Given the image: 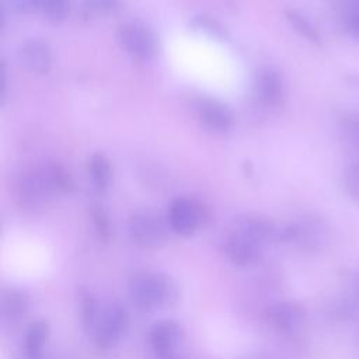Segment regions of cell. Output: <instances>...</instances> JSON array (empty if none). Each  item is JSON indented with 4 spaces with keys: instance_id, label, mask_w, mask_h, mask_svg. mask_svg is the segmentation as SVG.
Returning a JSON list of instances; mask_svg holds the SVG:
<instances>
[{
    "instance_id": "6da1fadb",
    "label": "cell",
    "mask_w": 359,
    "mask_h": 359,
    "mask_svg": "<svg viewBox=\"0 0 359 359\" xmlns=\"http://www.w3.org/2000/svg\"><path fill=\"white\" fill-rule=\"evenodd\" d=\"M74 188L70 174L56 163L34 167L22 174L18 182V198L28 210H39L59 194H69Z\"/></svg>"
},
{
    "instance_id": "7a4b0ae2",
    "label": "cell",
    "mask_w": 359,
    "mask_h": 359,
    "mask_svg": "<svg viewBox=\"0 0 359 359\" xmlns=\"http://www.w3.org/2000/svg\"><path fill=\"white\" fill-rule=\"evenodd\" d=\"M128 296L139 311H156L175 307L182 290L177 279L164 272L139 271L128 280Z\"/></svg>"
},
{
    "instance_id": "3957f363",
    "label": "cell",
    "mask_w": 359,
    "mask_h": 359,
    "mask_svg": "<svg viewBox=\"0 0 359 359\" xmlns=\"http://www.w3.org/2000/svg\"><path fill=\"white\" fill-rule=\"evenodd\" d=\"M129 325L130 317L126 307L121 302L112 300L102 304L100 318L90 337L97 348L109 351L122 342L129 331Z\"/></svg>"
},
{
    "instance_id": "277c9868",
    "label": "cell",
    "mask_w": 359,
    "mask_h": 359,
    "mask_svg": "<svg viewBox=\"0 0 359 359\" xmlns=\"http://www.w3.org/2000/svg\"><path fill=\"white\" fill-rule=\"evenodd\" d=\"M328 238V229L323 219L313 215L297 217L285 223V241L306 252L321 250Z\"/></svg>"
},
{
    "instance_id": "5b68a950",
    "label": "cell",
    "mask_w": 359,
    "mask_h": 359,
    "mask_svg": "<svg viewBox=\"0 0 359 359\" xmlns=\"http://www.w3.org/2000/svg\"><path fill=\"white\" fill-rule=\"evenodd\" d=\"M168 224L150 210L133 212L128 220V233L142 248H160L167 241Z\"/></svg>"
},
{
    "instance_id": "8992f818",
    "label": "cell",
    "mask_w": 359,
    "mask_h": 359,
    "mask_svg": "<svg viewBox=\"0 0 359 359\" xmlns=\"http://www.w3.org/2000/svg\"><path fill=\"white\" fill-rule=\"evenodd\" d=\"M118 41L125 52L140 60L154 57L158 50L156 34L146 24L139 21H130L121 25Z\"/></svg>"
},
{
    "instance_id": "52a82bcc",
    "label": "cell",
    "mask_w": 359,
    "mask_h": 359,
    "mask_svg": "<svg viewBox=\"0 0 359 359\" xmlns=\"http://www.w3.org/2000/svg\"><path fill=\"white\" fill-rule=\"evenodd\" d=\"M266 324L279 334L292 335L306 323L307 311L303 304L294 300H280L265 309Z\"/></svg>"
},
{
    "instance_id": "ba28073f",
    "label": "cell",
    "mask_w": 359,
    "mask_h": 359,
    "mask_svg": "<svg viewBox=\"0 0 359 359\" xmlns=\"http://www.w3.org/2000/svg\"><path fill=\"white\" fill-rule=\"evenodd\" d=\"M165 222L168 227L178 236H192L203 222L202 206L191 198H177L171 202Z\"/></svg>"
},
{
    "instance_id": "9c48e42d",
    "label": "cell",
    "mask_w": 359,
    "mask_h": 359,
    "mask_svg": "<svg viewBox=\"0 0 359 359\" xmlns=\"http://www.w3.org/2000/svg\"><path fill=\"white\" fill-rule=\"evenodd\" d=\"M234 230L259 244H283L285 223H276L258 215H240L234 217Z\"/></svg>"
},
{
    "instance_id": "30bf717a",
    "label": "cell",
    "mask_w": 359,
    "mask_h": 359,
    "mask_svg": "<svg viewBox=\"0 0 359 359\" xmlns=\"http://www.w3.org/2000/svg\"><path fill=\"white\" fill-rule=\"evenodd\" d=\"M222 250L231 264L237 266H251L262 258L264 245L233 229L223 237Z\"/></svg>"
},
{
    "instance_id": "8fae6325",
    "label": "cell",
    "mask_w": 359,
    "mask_h": 359,
    "mask_svg": "<svg viewBox=\"0 0 359 359\" xmlns=\"http://www.w3.org/2000/svg\"><path fill=\"white\" fill-rule=\"evenodd\" d=\"M185 332L182 325L171 318L156 321L149 331V344L154 356L178 353Z\"/></svg>"
},
{
    "instance_id": "7c38bea8",
    "label": "cell",
    "mask_w": 359,
    "mask_h": 359,
    "mask_svg": "<svg viewBox=\"0 0 359 359\" xmlns=\"http://www.w3.org/2000/svg\"><path fill=\"white\" fill-rule=\"evenodd\" d=\"M254 94L259 104L266 108H278L286 98V88L282 74L273 67H262L254 80Z\"/></svg>"
},
{
    "instance_id": "4fadbf2b",
    "label": "cell",
    "mask_w": 359,
    "mask_h": 359,
    "mask_svg": "<svg viewBox=\"0 0 359 359\" xmlns=\"http://www.w3.org/2000/svg\"><path fill=\"white\" fill-rule=\"evenodd\" d=\"M195 108L201 122L213 132H226L233 126L234 115L231 109L215 98H201Z\"/></svg>"
},
{
    "instance_id": "5bb4252c",
    "label": "cell",
    "mask_w": 359,
    "mask_h": 359,
    "mask_svg": "<svg viewBox=\"0 0 359 359\" xmlns=\"http://www.w3.org/2000/svg\"><path fill=\"white\" fill-rule=\"evenodd\" d=\"M20 60L29 72L46 74L53 66V53L45 41L32 38L21 45Z\"/></svg>"
},
{
    "instance_id": "9a60e30c",
    "label": "cell",
    "mask_w": 359,
    "mask_h": 359,
    "mask_svg": "<svg viewBox=\"0 0 359 359\" xmlns=\"http://www.w3.org/2000/svg\"><path fill=\"white\" fill-rule=\"evenodd\" d=\"M29 307H31V297L27 290L20 287H11L6 290L1 296V304H0L1 323L6 327L18 325L28 314Z\"/></svg>"
},
{
    "instance_id": "2e32d148",
    "label": "cell",
    "mask_w": 359,
    "mask_h": 359,
    "mask_svg": "<svg viewBox=\"0 0 359 359\" xmlns=\"http://www.w3.org/2000/svg\"><path fill=\"white\" fill-rule=\"evenodd\" d=\"M50 335L49 323L43 318L31 323L22 335L21 349L24 359H42Z\"/></svg>"
},
{
    "instance_id": "e0dca14e",
    "label": "cell",
    "mask_w": 359,
    "mask_h": 359,
    "mask_svg": "<svg viewBox=\"0 0 359 359\" xmlns=\"http://www.w3.org/2000/svg\"><path fill=\"white\" fill-rule=\"evenodd\" d=\"M77 303H79V316L80 323L84 331L90 335L100 318L102 304L94 292L87 286L77 287Z\"/></svg>"
},
{
    "instance_id": "ac0fdd59",
    "label": "cell",
    "mask_w": 359,
    "mask_h": 359,
    "mask_svg": "<svg viewBox=\"0 0 359 359\" xmlns=\"http://www.w3.org/2000/svg\"><path fill=\"white\" fill-rule=\"evenodd\" d=\"M87 170L97 192H107L112 181V167L108 157L102 153H93L88 157Z\"/></svg>"
},
{
    "instance_id": "d6986e66",
    "label": "cell",
    "mask_w": 359,
    "mask_h": 359,
    "mask_svg": "<svg viewBox=\"0 0 359 359\" xmlns=\"http://www.w3.org/2000/svg\"><path fill=\"white\" fill-rule=\"evenodd\" d=\"M285 18L287 20V22L293 27V29L302 35L303 38H306L307 41H310L314 45H321V35L317 31V28L313 25V22L300 11L293 10V8H285Z\"/></svg>"
},
{
    "instance_id": "ffe728a7",
    "label": "cell",
    "mask_w": 359,
    "mask_h": 359,
    "mask_svg": "<svg viewBox=\"0 0 359 359\" xmlns=\"http://www.w3.org/2000/svg\"><path fill=\"white\" fill-rule=\"evenodd\" d=\"M90 217H91V223H93L97 238L101 243L107 244L112 237V227H111L108 212L104 209L102 205L93 203L90 208Z\"/></svg>"
},
{
    "instance_id": "44dd1931",
    "label": "cell",
    "mask_w": 359,
    "mask_h": 359,
    "mask_svg": "<svg viewBox=\"0 0 359 359\" xmlns=\"http://www.w3.org/2000/svg\"><path fill=\"white\" fill-rule=\"evenodd\" d=\"M189 25L192 27V29L203 32V34H206V35H209L215 39H220V41L227 39V32H226L224 27L219 21H216V20L208 17V15L194 17L191 20Z\"/></svg>"
},
{
    "instance_id": "7402d4cb",
    "label": "cell",
    "mask_w": 359,
    "mask_h": 359,
    "mask_svg": "<svg viewBox=\"0 0 359 359\" xmlns=\"http://www.w3.org/2000/svg\"><path fill=\"white\" fill-rule=\"evenodd\" d=\"M41 10L50 22H60L69 11V0H42Z\"/></svg>"
},
{
    "instance_id": "603a6c76",
    "label": "cell",
    "mask_w": 359,
    "mask_h": 359,
    "mask_svg": "<svg viewBox=\"0 0 359 359\" xmlns=\"http://www.w3.org/2000/svg\"><path fill=\"white\" fill-rule=\"evenodd\" d=\"M342 181L349 198L359 202V160L352 161L345 167Z\"/></svg>"
},
{
    "instance_id": "cb8c5ba5",
    "label": "cell",
    "mask_w": 359,
    "mask_h": 359,
    "mask_svg": "<svg viewBox=\"0 0 359 359\" xmlns=\"http://www.w3.org/2000/svg\"><path fill=\"white\" fill-rule=\"evenodd\" d=\"M119 0H84L81 11L83 15L90 17H98L111 13L116 6Z\"/></svg>"
},
{
    "instance_id": "d4e9b609",
    "label": "cell",
    "mask_w": 359,
    "mask_h": 359,
    "mask_svg": "<svg viewBox=\"0 0 359 359\" xmlns=\"http://www.w3.org/2000/svg\"><path fill=\"white\" fill-rule=\"evenodd\" d=\"M344 24L346 31L359 42V8L348 6L344 13Z\"/></svg>"
},
{
    "instance_id": "484cf974",
    "label": "cell",
    "mask_w": 359,
    "mask_h": 359,
    "mask_svg": "<svg viewBox=\"0 0 359 359\" xmlns=\"http://www.w3.org/2000/svg\"><path fill=\"white\" fill-rule=\"evenodd\" d=\"M10 8L18 14H31L41 8L42 0H7Z\"/></svg>"
},
{
    "instance_id": "4316f807",
    "label": "cell",
    "mask_w": 359,
    "mask_h": 359,
    "mask_svg": "<svg viewBox=\"0 0 359 359\" xmlns=\"http://www.w3.org/2000/svg\"><path fill=\"white\" fill-rule=\"evenodd\" d=\"M154 359H185V358L181 356L180 353H172V355H167V356H154Z\"/></svg>"
},
{
    "instance_id": "83f0119b",
    "label": "cell",
    "mask_w": 359,
    "mask_h": 359,
    "mask_svg": "<svg viewBox=\"0 0 359 359\" xmlns=\"http://www.w3.org/2000/svg\"><path fill=\"white\" fill-rule=\"evenodd\" d=\"M346 6H351V7L359 8V0H349V3H348Z\"/></svg>"
},
{
    "instance_id": "f1b7e54d",
    "label": "cell",
    "mask_w": 359,
    "mask_h": 359,
    "mask_svg": "<svg viewBox=\"0 0 359 359\" xmlns=\"http://www.w3.org/2000/svg\"><path fill=\"white\" fill-rule=\"evenodd\" d=\"M356 292H358V296H359V279H358V285H356Z\"/></svg>"
}]
</instances>
